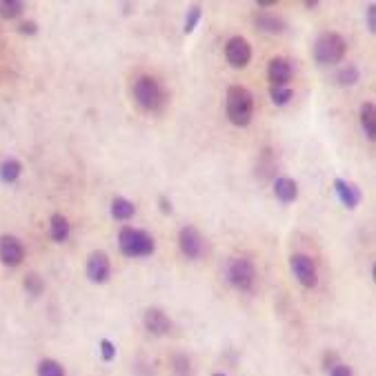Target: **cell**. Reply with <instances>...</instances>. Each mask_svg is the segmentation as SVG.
I'll return each instance as SVG.
<instances>
[{
	"instance_id": "6da1fadb",
	"label": "cell",
	"mask_w": 376,
	"mask_h": 376,
	"mask_svg": "<svg viewBox=\"0 0 376 376\" xmlns=\"http://www.w3.org/2000/svg\"><path fill=\"white\" fill-rule=\"evenodd\" d=\"M254 116V96L243 85H231L227 90V118L236 127H247Z\"/></svg>"
},
{
	"instance_id": "7a4b0ae2",
	"label": "cell",
	"mask_w": 376,
	"mask_h": 376,
	"mask_svg": "<svg viewBox=\"0 0 376 376\" xmlns=\"http://www.w3.org/2000/svg\"><path fill=\"white\" fill-rule=\"evenodd\" d=\"M118 245L121 252L129 258H143V256H152L156 243L154 238L143 229H134V227H123L118 234Z\"/></svg>"
},
{
	"instance_id": "3957f363",
	"label": "cell",
	"mask_w": 376,
	"mask_h": 376,
	"mask_svg": "<svg viewBox=\"0 0 376 376\" xmlns=\"http://www.w3.org/2000/svg\"><path fill=\"white\" fill-rule=\"evenodd\" d=\"M345 50H347V45L341 34L325 32L318 36L314 43V58H316V63H321V65H336L343 61Z\"/></svg>"
},
{
	"instance_id": "277c9868",
	"label": "cell",
	"mask_w": 376,
	"mask_h": 376,
	"mask_svg": "<svg viewBox=\"0 0 376 376\" xmlns=\"http://www.w3.org/2000/svg\"><path fill=\"white\" fill-rule=\"evenodd\" d=\"M134 98H136V105L143 112H156L163 107V103H165V94H163L156 79L140 76V79L134 83Z\"/></svg>"
},
{
	"instance_id": "5b68a950",
	"label": "cell",
	"mask_w": 376,
	"mask_h": 376,
	"mask_svg": "<svg viewBox=\"0 0 376 376\" xmlns=\"http://www.w3.org/2000/svg\"><path fill=\"white\" fill-rule=\"evenodd\" d=\"M254 278H256V269L252 265V260L247 258H234L227 267V281L234 285L240 292H247L252 289L254 285Z\"/></svg>"
},
{
	"instance_id": "8992f818",
	"label": "cell",
	"mask_w": 376,
	"mask_h": 376,
	"mask_svg": "<svg viewBox=\"0 0 376 376\" xmlns=\"http://www.w3.org/2000/svg\"><path fill=\"white\" fill-rule=\"evenodd\" d=\"M289 267H292V274L303 287H316L318 283V272H316V263L305 254H294L289 258Z\"/></svg>"
},
{
	"instance_id": "52a82bcc",
	"label": "cell",
	"mask_w": 376,
	"mask_h": 376,
	"mask_svg": "<svg viewBox=\"0 0 376 376\" xmlns=\"http://www.w3.org/2000/svg\"><path fill=\"white\" fill-rule=\"evenodd\" d=\"M225 58L231 67L243 70V67H247L249 61H252V47H249V43L243 36H234V38H229L225 45Z\"/></svg>"
},
{
	"instance_id": "ba28073f",
	"label": "cell",
	"mask_w": 376,
	"mask_h": 376,
	"mask_svg": "<svg viewBox=\"0 0 376 376\" xmlns=\"http://www.w3.org/2000/svg\"><path fill=\"white\" fill-rule=\"evenodd\" d=\"M25 258V247L16 236H0V263L9 267H18Z\"/></svg>"
},
{
	"instance_id": "9c48e42d",
	"label": "cell",
	"mask_w": 376,
	"mask_h": 376,
	"mask_svg": "<svg viewBox=\"0 0 376 376\" xmlns=\"http://www.w3.org/2000/svg\"><path fill=\"white\" fill-rule=\"evenodd\" d=\"M112 274L109 256L105 252H92L87 258V278L92 283H105Z\"/></svg>"
},
{
	"instance_id": "30bf717a",
	"label": "cell",
	"mask_w": 376,
	"mask_h": 376,
	"mask_svg": "<svg viewBox=\"0 0 376 376\" xmlns=\"http://www.w3.org/2000/svg\"><path fill=\"white\" fill-rule=\"evenodd\" d=\"M178 247L187 258H198L202 254V236L196 227H182L178 231Z\"/></svg>"
},
{
	"instance_id": "8fae6325",
	"label": "cell",
	"mask_w": 376,
	"mask_h": 376,
	"mask_svg": "<svg viewBox=\"0 0 376 376\" xmlns=\"http://www.w3.org/2000/svg\"><path fill=\"white\" fill-rule=\"evenodd\" d=\"M267 81L272 87H285L292 81V63L287 58H272L267 65Z\"/></svg>"
},
{
	"instance_id": "7c38bea8",
	"label": "cell",
	"mask_w": 376,
	"mask_h": 376,
	"mask_svg": "<svg viewBox=\"0 0 376 376\" xmlns=\"http://www.w3.org/2000/svg\"><path fill=\"white\" fill-rule=\"evenodd\" d=\"M143 323H145V330L154 336H163L171 330V321L167 318V314L163 310H156V307H152V310L145 312Z\"/></svg>"
},
{
	"instance_id": "4fadbf2b",
	"label": "cell",
	"mask_w": 376,
	"mask_h": 376,
	"mask_svg": "<svg viewBox=\"0 0 376 376\" xmlns=\"http://www.w3.org/2000/svg\"><path fill=\"white\" fill-rule=\"evenodd\" d=\"M334 191H336V196H339V200L343 202L347 209H356V207H359L361 198H363L361 189L356 187L354 182H347L345 178H336L334 180Z\"/></svg>"
},
{
	"instance_id": "5bb4252c",
	"label": "cell",
	"mask_w": 376,
	"mask_h": 376,
	"mask_svg": "<svg viewBox=\"0 0 376 376\" xmlns=\"http://www.w3.org/2000/svg\"><path fill=\"white\" fill-rule=\"evenodd\" d=\"M274 196L281 202H294L298 198V185L292 178H276L274 180Z\"/></svg>"
},
{
	"instance_id": "9a60e30c",
	"label": "cell",
	"mask_w": 376,
	"mask_h": 376,
	"mask_svg": "<svg viewBox=\"0 0 376 376\" xmlns=\"http://www.w3.org/2000/svg\"><path fill=\"white\" fill-rule=\"evenodd\" d=\"M254 23L258 29H263V32H267V34H281L285 29V21L281 16H274V14H267V12L256 14Z\"/></svg>"
},
{
	"instance_id": "2e32d148",
	"label": "cell",
	"mask_w": 376,
	"mask_h": 376,
	"mask_svg": "<svg viewBox=\"0 0 376 376\" xmlns=\"http://www.w3.org/2000/svg\"><path fill=\"white\" fill-rule=\"evenodd\" d=\"M361 127L365 132V136L374 140L376 136V109L374 103H363L361 105Z\"/></svg>"
},
{
	"instance_id": "e0dca14e",
	"label": "cell",
	"mask_w": 376,
	"mask_h": 376,
	"mask_svg": "<svg viewBox=\"0 0 376 376\" xmlns=\"http://www.w3.org/2000/svg\"><path fill=\"white\" fill-rule=\"evenodd\" d=\"M134 214H136V205L132 200L123 198V196H116L112 200V216L116 220H129Z\"/></svg>"
},
{
	"instance_id": "ac0fdd59",
	"label": "cell",
	"mask_w": 376,
	"mask_h": 376,
	"mask_svg": "<svg viewBox=\"0 0 376 376\" xmlns=\"http://www.w3.org/2000/svg\"><path fill=\"white\" fill-rule=\"evenodd\" d=\"M50 234L56 243H65V240L70 238V220L63 214H54L50 220Z\"/></svg>"
},
{
	"instance_id": "d6986e66",
	"label": "cell",
	"mask_w": 376,
	"mask_h": 376,
	"mask_svg": "<svg viewBox=\"0 0 376 376\" xmlns=\"http://www.w3.org/2000/svg\"><path fill=\"white\" fill-rule=\"evenodd\" d=\"M21 171H23L21 160L7 158L3 165H0V180H3V182H14V180H18V176H21Z\"/></svg>"
},
{
	"instance_id": "ffe728a7",
	"label": "cell",
	"mask_w": 376,
	"mask_h": 376,
	"mask_svg": "<svg viewBox=\"0 0 376 376\" xmlns=\"http://www.w3.org/2000/svg\"><path fill=\"white\" fill-rule=\"evenodd\" d=\"M359 76L361 74L354 65H345V67H341L339 72H336V83L343 85V87H352V85L359 83Z\"/></svg>"
},
{
	"instance_id": "44dd1931",
	"label": "cell",
	"mask_w": 376,
	"mask_h": 376,
	"mask_svg": "<svg viewBox=\"0 0 376 376\" xmlns=\"http://www.w3.org/2000/svg\"><path fill=\"white\" fill-rule=\"evenodd\" d=\"M25 12V5L21 3V0H0V16L3 18H18Z\"/></svg>"
},
{
	"instance_id": "7402d4cb",
	"label": "cell",
	"mask_w": 376,
	"mask_h": 376,
	"mask_svg": "<svg viewBox=\"0 0 376 376\" xmlns=\"http://www.w3.org/2000/svg\"><path fill=\"white\" fill-rule=\"evenodd\" d=\"M269 96H272V103L278 105V107H283V105H287L289 101H292V87L285 85V87H269Z\"/></svg>"
},
{
	"instance_id": "603a6c76",
	"label": "cell",
	"mask_w": 376,
	"mask_h": 376,
	"mask_svg": "<svg viewBox=\"0 0 376 376\" xmlns=\"http://www.w3.org/2000/svg\"><path fill=\"white\" fill-rule=\"evenodd\" d=\"M38 376H65V370H63L61 363L45 359V361L38 363Z\"/></svg>"
},
{
	"instance_id": "cb8c5ba5",
	"label": "cell",
	"mask_w": 376,
	"mask_h": 376,
	"mask_svg": "<svg viewBox=\"0 0 376 376\" xmlns=\"http://www.w3.org/2000/svg\"><path fill=\"white\" fill-rule=\"evenodd\" d=\"M43 278L38 276V274H27L25 276V289L32 296H41V292H43Z\"/></svg>"
},
{
	"instance_id": "d4e9b609",
	"label": "cell",
	"mask_w": 376,
	"mask_h": 376,
	"mask_svg": "<svg viewBox=\"0 0 376 376\" xmlns=\"http://www.w3.org/2000/svg\"><path fill=\"white\" fill-rule=\"evenodd\" d=\"M200 16H202L200 7H191L189 12H187V18H185V27H182V32H185V34H191V32H194L196 25H198V21H200Z\"/></svg>"
},
{
	"instance_id": "484cf974",
	"label": "cell",
	"mask_w": 376,
	"mask_h": 376,
	"mask_svg": "<svg viewBox=\"0 0 376 376\" xmlns=\"http://www.w3.org/2000/svg\"><path fill=\"white\" fill-rule=\"evenodd\" d=\"M101 356H103V361H107L112 363L116 359V345L107 339H103L101 341Z\"/></svg>"
},
{
	"instance_id": "4316f807",
	"label": "cell",
	"mask_w": 376,
	"mask_h": 376,
	"mask_svg": "<svg viewBox=\"0 0 376 376\" xmlns=\"http://www.w3.org/2000/svg\"><path fill=\"white\" fill-rule=\"evenodd\" d=\"M365 18H368V29L374 34L376 32V5L368 3V9H365Z\"/></svg>"
},
{
	"instance_id": "83f0119b",
	"label": "cell",
	"mask_w": 376,
	"mask_h": 376,
	"mask_svg": "<svg viewBox=\"0 0 376 376\" xmlns=\"http://www.w3.org/2000/svg\"><path fill=\"white\" fill-rule=\"evenodd\" d=\"M330 376H352V368H347V365L339 363L336 368L330 370Z\"/></svg>"
},
{
	"instance_id": "f1b7e54d",
	"label": "cell",
	"mask_w": 376,
	"mask_h": 376,
	"mask_svg": "<svg viewBox=\"0 0 376 376\" xmlns=\"http://www.w3.org/2000/svg\"><path fill=\"white\" fill-rule=\"evenodd\" d=\"M323 365H325V370L336 368V365H339V356H336L334 352H327L325 359H323Z\"/></svg>"
},
{
	"instance_id": "f546056e",
	"label": "cell",
	"mask_w": 376,
	"mask_h": 376,
	"mask_svg": "<svg viewBox=\"0 0 376 376\" xmlns=\"http://www.w3.org/2000/svg\"><path fill=\"white\" fill-rule=\"evenodd\" d=\"M36 23H32V21H27V23H21V27H18V32L21 34H25V36H34L36 34Z\"/></svg>"
},
{
	"instance_id": "4dcf8cb0",
	"label": "cell",
	"mask_w": 376,
	"mask_h": 376,
	"mask_svg": "<svg viewBox=\"0 0 376 376\" xmlns=\"http://www.w3.org/2000/svg\"><path fill=\"white\" fill-rule=\"evenodd\" d=\"M158 205H160V211H163V214H169V211H171V202L167 200V196H160V198H158Z\"/></svg>"
},
{
	"instance_id": "1f68e13d",
	"label": "cell",
	"mask_w": 376,
	"mask_h": 376,
	"mask_svg": "<svg viewBox=\"0 0 376 376\" xmlns=\"http://www.w3.org/2000/svg\"><path fill=\"white\" fill-rule=\"evenodd\" d=\"M276 5V0H258L256 7H274Z\"/></svg>"
},
{
	"instance_id": "d6a6232c",
	"label": "cell",
	"mask_w": 376,
	"mask_h": 376,
	"mask_svg": "<svg viewBox=\"0 0 376 376\" xmlns=\"http://www.w3.org/2000/svg\"><path fill=\"white\" fill-rule=\"evenodd\" d=\"M316 5H318V0H305V7L307 9H314Z\"/></svg>"
},
{
	"instance_id": "836d02e7",
	"label": "cell",
	"mask_w": 376,
	"mask_h": 376,
	"mask_svg": "<svg viewBox=\"0 0 376 376\" xmlns=\"http://www.w3.org/2000/svg\"><path fill=\"white\" fill-rule=\"evenodd\" d=\"M214 376H227V374H223V372H216Z\"/></svg>"
}]
</instances>
